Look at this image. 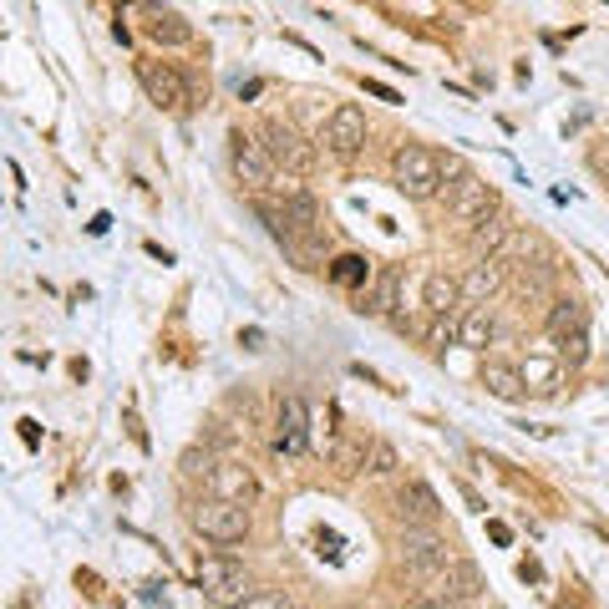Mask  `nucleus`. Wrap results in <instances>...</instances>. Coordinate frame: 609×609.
Returning <instances> with one entry per match:
<instances>
[{
  "mask_svg": "<svg viewBox=\"0 0 609 609\" xmlns=\"http://www.w3.org/2000/svg\"><path fill=\"white\" fill-rule=\"evenodd\" d=\"M198 589H204V599L214 609H234V605H244V599L259 595L254 580H249V569L239 564V559H229V553H208V559H198Z\"/></svg>",
  "mask_w": 609,
  "mask_h": 609,
  "instance_id": "1",
  "label": "nucleus"
},
{
  "mask_svg": "<svg viewBox=\"0 0 609 609\" xmlns=\"http://www.w3.org/2000/svg\"><path fill=\"white\" fill-rule=\"evenodd\" d=\"M391 179L406 198H442V153L422 148V143H402L391 158Z\"/></svg>",
  "mask_w": 609,
  "mask_h": 609,
  "instance_id": "2",
  "label": "nucleus"
},
{
  "mask_svg": "<svg viewBox=\"0 0 609 609\" xmlns=\"http://www.w3.org/2000/svg\"><path fill=\"white\" fill-rule=\"evenodd\" d=\"M259 143H265V153L275 158V168H280V173H290V179L315 173V143H305V137L295 133V122L269 118L265 127H259Z\"/></svg>",
  "mask_w": 609,
  "mask_h": 609,
  "instance_id": "3",
  "label": "nucleus"
},
{
  "mask_svg": "<svg viewBox=\"0 0 609 609\" xmlns=\"http://www.w3.org/2000/svg\"><path fill=\"white\" fill-rule=\"evenodd\" d=\"M194 528L208 544H244L249 538V503H234V498H204L194 508Z\"/></svg>",
  "mask_w": 609,
  "mask_h": 609,
  "instance_id": "4",
  "label": "nucleus"
},
{
  "mask_svg": "<svg viewBox=\"0 0 609 609\" xmlns=\"http://www.w3.org/2000/svg\"><path fill=\"white\" fill-rule=\"evenodd\" d=\"M137 82L148 92V102H158L163 112H188L194 107V92H188L183 72L168 66V61H137Z\"/></svg>",
  "mask_w": 609,
  "mask_h": 609,
  "instance_id": "5",
  "label": "nucleus"
},
{
  "mask_svg": "<svg viewBox=\"0 0 609 609\" xmlns=\"http://www.w3.org/2000/svg\"><path fill=\"white\" fill-rule=\"evenodd\" d=\"M366 137H372V127H366V112L351 102H341L336 112L326 118V127H320V143H326L336 158H356V153H366Z\"/></svg>",
  "mask_w": 609,
  "mask_h": 609,
  "instance_id": "6",
  "label": "nucleus"
},
{
  "mask_svg": "<svg viewBox=\"0 0 609 609\" xmlns=\"http://www.w3.org/2000/svg\"><path fill=\"white\" fill-rule=\"evenodd\" d=\"M402 564L412 574H442L452 564V553H447V538L437 528H402Z\"/></svg>",
  "mask_w": 609,
  "mask_h": 609,
  "instance_id": "7",
  "label": "nucleus"
},
{
  "mask_svg": "<svg viewBox=\"0 0 609 609\" xmlns=\"http://www.w3.org/2000/svg\"><path fill=\"white\" fill-rule=\"evenodd\" d=\"M442 204H447V214H452L458 223H483L488 214H498V194H492L477 173H467L458 188H447Z\"/></svg>",
  "mask_w": 609,
  "mask_h": 609,
  "instance_id": "8",
  "label": "nucleus"
},
{
  "mask_svg": "<svg viewBox=\"0 0 609 609\" xmlns=\"http://www.w3.org/2000/svg\"><path fill=\"white\" fill-rule=\"evenodd\" d=\"M397 519H402V528H437V519H442V498L431 492V483L406 477L402 488H397Z\"/></svg>",
  "mask_w": 609,
  "mask_h": 609,
  "instance_id": "9",
  "label": "nucleus"
},
{
  "mask_svg": "<svg viewBox=\"0 0 609 609\" xmlns=\"http://www.w3.org/2000/svg\"><path fill=\"white\" fill-rule=\"evenodd\" d=\"M234 179L244 183V188H275V183H280V168H275V158L265 153V143L234 133Z\"/></svg>",
  "mask_w": 609,
  "mask_h": 609,
  "instance_id": "10",
  "label": "nucleus"
},
{
  "mask_svg": "<svg viewBox=\"0 0 609 609\" xmlns=\"http://www.w3.org/2000/svg\"><path fill=\"white\" fill-rule=\"evenodd\" d=\"M275 447H280V452H290V458L310 452V412H305V402H300L295 391H290V397H280V416H275Z\"/></svg>",
  "mask_w": 609,
  "mask_h": 609,
  "instance_id": "11",
  "label": "nucleus"
},
{
  "mask_svg": "<svg viewBox=\"0 0 609 609\" xmlns=\"http://www.w3.org/2000/svg\"><path fill=\"white\" fill-rule=\"evenodd\" d=\"M361 315H397L402 310V269L397 265H387V269H376V280L361 290V305H356Z\"/></svg>",
  "mask_w": 609,
  "mask_h": 609,
  "instance_id": "12",
  "label": "nucleus"
},
{
  "mask_svg": "<svg viewBox=\"0 0 609 609\" xmlns=\"http://www.w3.org/2000/svg\"><path fill=\"white\" fill-rule=\"evenodd\" d=\"M437 595L458 599V605H477L483 599V569L467 564V559H452V564L442 569V589Z\"/></svg>",
  "mask_w": 609,
  "mask_h": 609,
  "instance_id": "13",
  "label": "nucleus"
},
{
  "mask_svg": "<svg viewBox=\"0 0 609 609\" xmlns=\"http://www.w3.org/2000/svg\"><path fill=\"white\" fill-rule=\"evenodd\" d=\"M503 275H508L503 259H477V265L462 275V295L473 300V305H488V300L503 290Z\"/></svg>",
  "mask_w": 609,
  "mask_h": 609,
  "instance_id": "14",
  "label": "nucleus"
},
{
  "mask_svg": "<svg viewBox=\"0 0 609 609\" xmlns=\"http://www.w3.org/2000/svg\"><path fill=\"white\" fill-rule=\"evenodd\" d=\"M492 336H498V315H492V305H467V315L458 320V345H467V351H488Z\"/></svg>",
  "mask_w": 609,
  "mask_h": 609,
  "instance_id": "15",
  "label": "nucleus"
},
{
  "mask_svg": "<svg viewBox=\"0 0 609 609\" xmlns=\"http://www.w3.org/2000/svg\"><path fill=\"white\" fill-rule=\"evenodd\" d=\"M477 381H483V387H488V397H498V402H523V397H528L523 372H519V366H508V361H488Z\"/></svg>",
  "mask_w": 609,
  "mask_h": 609,
  "instance_id": "16",
  "label": "nucleus"
},
{
  "mask_svg": "<svg viewBox=\"0 0 609 609\" xmlns=\"http://www.w3.org/2000/svg\"><path fill=\"white\" fill-rule=\"evenodd\" d=\"M208 488H214V498H234V503H249V498H254V473H249V467H239V462H223V467H214Z\"/></svg>",
  "mask_w": 609,
  "mask_h": 609,
  "instance_id": "17",
  "label": "nucleus"
},
{
  "mask_svg": "<svg viewBox=\"0 0 609 609\" xmlns=\"http://www.w3.org/2000/svg\"><path fill=\"white\" fill-rule=\"evenodd\" d=\"M330 280L341 284V290H366V284L376 280V275H372V259H366V254H341V259L330 265Z\"/></svg>",
  "mask_w": 609,
  "mask_h": 609,
  "instance_id": "18",
  "label": "nucleus"
},
{
  "mask_svg": "<svg viewBox=\"0 0 609 609\" xmlns=\"http://www.w3.org/2000/svg\"><path fill=\"white\" fill-rule=\"evenodd\" d=\"M366 458H372V442H366V437H336V442H330V462H336L345 477L366 473Z\"/></svg>",
  "mask_w": 609,
  "mask_h": 609,
  "instance_id": "19",
  "label": "nucleus"
},
{
  "mask_svg": "<svg viewBox=\"0 0 609 609\" xmlns=\"http://www.w3.org/2000/svg\"><path fill=\"white\" fill-rule=\"evenodd\" d=\"M462 305V280L427 275V315H452Z\"/></svg>",
  "mask_w": 609,
  "mask_h": 609,
  "instance_id": "20",
  "label": "nucleus"
},
{
  "mask_svg": "<svg viewBox=\"0 0 609 609\" xmlns=\"http://www.w3.org/2000/svg\"><path fill=\"white\" fill-rule=\"evenodd\" d=\"M508 234H513V229H508V219H503V214H492V219H483V223L473 229V254H477V259H492V254H498V249L508 244Z\"/></svg>",
  "mask_w": 609,
  "mask_h": 609,
  "instance_id": "21",
  "label": "nucleus"
},
{
  "mask_svg": "<svg viewBox=\"0 0 609 609\" xmlns=\"http://www.w3.org/2000/svg\"><path fill=\"white\" fill-rule=\"evenodd\" d=\"M549 336L559 341V336H569V330H589V315H584L580 300H553V310H549Z\"/></svg>",
  "mask_w": 609,
  "mask_h": 609,
  "instance_id": "22",
  "label": "nucleus"
},
{
  "mask_svg": "<svg viewBox=\"0 0 609 609\" xmlns=\"http://www.w3.org/2000/svg\"><path fill=\"white\" fill-rule=\"evenodd\" d=\"M148 36L158 46H188V36H194V31L183 26L179 15H153V21H148Z\"/></svg>",
  "mask_w": 609,
  "mask_h": 609,
  "instance_id": "23",
  "label": "nucleus"
},
{
  "mask_svg": "<svg viewBox=\"0 0 609 609\" xmlns=\"http://www.w3.org/2000/svg\"><path fill=\"white\" fill-rule=\"evenodd\" d=\"M553 351H559V361H569V366H584V361H589V330H569V336H559Z\"/></svg>",
  "mask_w": 609,
  "mask_h": 609,
  "instance_id": "24",
  "label": "nucleus"
},
{
  "mask_svg": "<svg viewBox=\"0 0 609 609\" xmlns=\"http://www.w3.org/2000/svg\"><path fill=\"white\" fill-rule=\"evenodd\" d=\"M397 467H402V458H397V447L376 437V442H372V458H366V473H372V477H391Z\"/></svg>",
  "mask_w": 609,
  "mask_h": 609,
  "instance_id": "25",
  "label": "nucleus"
},
{
  "mask_svg": "<svg viewBox=\"0 0 609 609\" xmlns=\"http://www.w3.org/2000/svg\"><path fill=\"white\" fill-rule=\"evenodd\" d=\"M553 376L559 372H553L549 361H528V366H523V381H528V391H538V397H549L553 391Z\"/></svg>",
  "mask_w": 609,
  "mask_h": 609,
  "instance_id": "26",
  "label": "nucleus"
},
{
  "mask_svg": "<svg viewBox=\"0 0 609 609\" xmlns=\"http://www.w3.org/2000/svg\"><path fill=\"white\" fill-rule=\"evenodd\" d=\"M183 473L188 477H214V452H208V447H188V452H183Z\"/></svg>",
  "mask_w": 609,
  "mask_h": 609,
  "instance_id": "27",
  "label": "nucleus"
},
{
  "mask_svg": "<svg viewBox=\"0 0 609 609\" xmlns=\"http://www.w3.org/2000/svg\"><path fill=\"white\" fill-rule=\"evenodd\" d=\"M467 173H473V168L462 163L458 153H442V194H447V188H458V183L467 179Z\"/></svg>",
  "mask_w": 609,
  "mask_h": 609,
  "instance_id": "28",
  "label": "nucleus"
},
{
  "mask_svg": "<svg viewBox=\"0 0 609 609\" xmlns=\"http://www.w3.org/2000/svg\"><path fill=\"white\" fill-rule=\"evenodd\" d=\"M234 609H290V599L284 595H254V599H244V605H234Z\"/></svg>",
  "mask_w": 609,
  "mask_h": 609,
  "instance_id": "29",
  "label": "nucleus"
},
{
  "mask_svg": "<svg viewBox=\"0 0 609 609\" xmlns=\"http://www.w3.org/2000/svg\"><path fill=\"white\" fill-rule=\"evenodd\" d=\"M416 609H462V605L447 595H427V599H416Z\"/></svg>",
  "mask_w": 609,
  "mask_h": 609,
  "instance_id": "30",
  "label": "nucleus"
},
{
  "mask_svg": "<svg viewBox=\"0 0 609 609\" xmlns=\"http://www.w3.org/2000/svg\"><path fill=\"white\" fill-rule=\"evenodd\" d=\"M366 92H372V97H381V102H402V97H397L387 82H366Z\"/></svg>",
  "mask_w": 609,
  "mask_h": 609,
  "instance_id": "31",
  "label": "nucleus"
},
{
  "mask_svg": "<svg viewBox=\"0 0 609 609\" xmlns=\"http://www.w3.org/2000/svg\"><path fill=\"white\" fill-rule=\"evenodd\" d=\"M519 574H523V580H544V569H538L534 559H523V564H519Z\"/></svg>",
  "mask_w": 609,
  "mask_h": 609,
  "instance_id": "32",
  "label": "nucleus"
},
{
  "mask_svg": "<svg viewBox=\"0 0 609 609\" xmlns=\"http://www.w3.org/2000/svg\"><path fill=\"white\" fill-rule=\"evenodd\" d=\"M488 609H503V605H488Z\"/></svg>",
  "mask_w": 609,
  "mask_h": 609,
  "instance_id": "33",
  "label": "nucleus"
}]
</instances>
